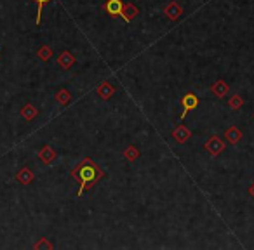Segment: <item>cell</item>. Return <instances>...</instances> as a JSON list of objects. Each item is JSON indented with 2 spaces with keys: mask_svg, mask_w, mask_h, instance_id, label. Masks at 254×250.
<instances>
[{
  "mask_svg": "<svg viewBox=\"0 0 254 250\" xmlns=\"http://www.w3.org/2000/svg\"><path fill=\"white\" fill-rule=\"evenodd\" d=\"M225 139L228 145H237V143L242 139V132H240L237 127H228L225 131Z\"/></svg>",
  "mask_w": 254,
  "mask_h": 250,
  "instance_id": "obj_9",
  "label": "cell"
},
{
  "mask_svg": "<svg viewBox=\"0 0 254 250\" xmlns=\"http://www.w3.org/2000/svg\"><path fill=\"white\" fill-rule=\"evenodd\" d=\"M98 96L99 99H103V101H108L110 98H112V94L115 92V85H112L110 82H103V84L98 85Z\"/></svg>",
  "mask_w": 254,
  "mask_h": 250,
  "instance_id": "obj_7",
  "label": "cell"
},
{
  "mask_svg": "<svg viewBox=\"0 0 254 250\" xmlns=\"http://www.w3.org/2000/svg\"><path fill=\"white\" fill-rule=\"evenodd\" d=\"M33 2H37V25H40V16H42V9L44 5L49 2V0H33Z\"/></svg>",
  "mask_w": 254,
  "mask_h": 250,
  "instance_id": "obj_17",
  "label": "cell"
},
{
  "mask_svg": "<svg viewBox=\"0 0 254 250\" xmlns=\"http://www.w3.org/2000/svg\"><path fill=\"white\" fill-rule=\"evenodd\" d=\"M124 155H126V158L129 160V162H134V160L139 156V150L136 148V146H129V148L126 150V153H124Z\"/></svg>",
  "mask_w": 254,
  "mask_h": 250,
  "instance_id": "obj_13",
  "label": "cell"
},
{
  "mask_svg": "<svg viewBox=\"0 0 254 250\" xmlns=\"http://www.w3.org/2000/svg\"><path fill=\"white\" fill-rule=\"evenodd\" d=\"M103 176H105V172H103V169L94 162V160L92 158L82 160V162L71 170V177H75V179L80 183V188H78V191H77V197L82 198L84 191L92 190V188L96 186V183H98Z\"/></svg>",
  "mask_w": 254,
  "mask_h": 250,
  "instance_id": "obj_1",
  "label": "cell"
},
{
  "mask_svg": "<svg viewBox=\"0 0 254 250\" xmlns=\"http://www.w3.org/2000/svg\"><path fill=\"white\" fill-rule=\"evenodd\" d=\"M242 104H244V99L240 98V96H233L232 99H228V106L232 109H239V108H242Z\"/></svg>",
  "mask_w": 254,
  "mask_h": 250,
  "instance_id": "obj_14",
  "label": "cell"
},
{
  "mask_svg": "<svg viewBox=\"0 0 254 250\" xmlns=\"http://www.w3.org/2000/svg\"><path fill=\"white\" fill-rule=\"evenodd\" d=\"M23 116H25L26 120H33L37 116V109L33 108V106H25V108H23Z\"/></svg>",
  "mask_w": 254,
  "mask_h": 250,
  "instance_id": "obj_15",
  "label": "cell"
},
{
  "mask_svg": "<svg viewBox=\"0 0 254 250\" xmlns=\"http://www.w3.org/2000/svg\"><path fill=\"white\" fill-rule=\"evenodd\" d=\"M249 195H251V197L254 198V183L251 184V188H249Z\"/></svg>",
  "mask_w": 254,
  "mask_h": 250,
  "instance_id": "obj_20",
  "label": "cell"
},
{
  "mask_svg": "<svg viewBox=\"0 0 254 250\" xmlns=\"http://www.w3.org/2000/svg\"><path fill=\"white\" fill-rule=\"evenodd\" d=\"M58 101H60L61 104H68V102H70V94H68V91H61L60 94H58Z\"/></svg>",
  "mask_w": 254,
  "mask_h": 250,
  "instance_id": "obj_18",
  "label": "cell"
},
{
  "mask_svg": "<svg viewBox=\"0 0 254 250\" xmlns=\"http://www.w3.org/2000/svg\"><path fill=\"white\" fill-rule=\"evenodd\" d=\"M124 4H126L124 0H106L105 4H103V9H105L112 18H120Z\"/></svg>",
  "mask_w": 254,
  "mask_h": 250,
  "instance_id": "obj_4",
  "label": "cell"
},
{
  "mask_svg": "<svg viewBox=\"0 0 254 250\" xmlns=\"http://www.w3.org/2000/svg\"><path fill=\"white\" fill-rule=\"evenodd\" d=\"M211 91H212V94L218 96V98H225V96H228L230 87H228V84H226V82L218 80V82H214V84H212Z\"/></svg>",
  "mask_w": 254,
  "mask_h": 250,
  "instance_id": "obj_10",
  "label": "cell"
},
{
  "mask_svg": "<svg viewBox=\"0 0 254 250\" xmlns=\"http://www.w3.org/2000/svg\"><path fill=\"white\" fill-rule=\"evenodd\" d=\"M181 104H183V113L180 115V118H187V115L191 111V109H195L198 106V98L193 94V92H187V94L181 98Z\"/></svg>",
  "mask_w": 254,
  "mask_h": 250,
  "instance_id": "obj_2",
  "label": "cell"
},
{
  "mask_svg": "<svg viewBox=\"0 0 254 250\" xmlns=\"http://www.w3.org/2000/svg\"><path fill=\"white\" fill-rule=\"evenodd\" d=\"M58 63H60L61 68H66V70H68V68L75 63V56L71 52H68V50H66V52H61L60 57H58Z\"/></svg>",
  "mask_w": 254,
  "mask_h": 250,
  "instance_id": "obj_11",
  "label": "cell"
},
{
  "mask_svg": "<svg viewBox=\"0 0 254 250\" xmlns=\"http://www.w3.org/2000/svg\"><path fill=\"white\" fill-rule=\"evenodd\" d=\"M138 14H139V9L136 7L134 4H124V9H122V14H120V18H122L126 23H131Z\"/></svg>",
  "mask_w": 254,
  "mask_h": 250,
  "instance_id": "obj_5",
  "label": "cell"
},
{
  "mask_svg": "<svg viewBox=\"0 0 254 250\" xmlns=\"http://www.w3.org/2000/svg\"><path fill=\"white\" fill-rule=\"evenodd\" d=\"M18 179H19V181H21V183H23V184H28V183H30V181H32V179H33V174H32V172H30V170H28V169H23V172H21V174H19V176H18Z\"/></svg>",
  "mask_w": 254,
  "mask_h": 250,
  "instance_id": "obj_16",
  "label": "cell"
},
{
  "mask_svg": "<svg viewBox=\"0 0 254 250\" xmlns=\"http://www.w3.org/2000/svg\"><path fill=\"white\" fill-rule=\"evenodd\" d=\"M173 138H174V141H176V143L183 145V143H187L188 139L191 138V132L188 131V129L185 127V125H178V127L173 131Z\"/></svg>",
  "mask_w": 254,
  "mask_h": 250,
  "instance_id": "obj_6",
  "label": "cell"
},
{
  "mask_svg": "<svg viewBox=\"0 0 254 250\" xmlns=\"http://www.w3.org/2000/svg\"><path fill=\"white\" fill-rule=\"evenodd\" d=\"M223 150H225V141H221L218 136H211V138L205 141V151H207L209 155L218 156Z\"/></svg>",
  "mask_w": 254,
  "mask_h": 250,
  "instance_id": "obj_3",
  "label": "cell"
},
{
  "mask_svg": "<svg viewBox=\"0 0 254 250\" xmlns=\"http://www.w3.org/2000/svg\"><path fill=\"white\" fill-rule=\"evenodd\" d=\"M40 160L46 163H51L56 160V153L53 151V148H49V146H46V148H42V151H40Z\"/></svg>",
  "mask_w": 254,
  "mask_h": 250,
  "instance_id": "obj_12",
  "label": "cell"
},
{
  "mask_svg": "<svg viewBox=\"0 0 254 250\" xmlns=\"http://www.w3.org/2000/svg\"><path fill=\"white\" fill-rule=\"evenodd\" d=\"M181 11H183V9H181L180 2H176V0H173V2L164 9V12H166V16L169 19H178L181 16Z\"/></svg>",
  "mask_w": 254,
  "mask_h": 250,
  "instance_id": "obj_8",
  "label": "cell"
},
{
  "mask_svg": "<svg viewBox=\"0 0 254 250\" xmlns=\"http://www.w3.org/2000/svg\"><path fill=\"white\" fill-rule=\"evenodd\" d=\"M39 56L42 57V61H47L51 57V49H47V47H42V49L39 50Z\"/></svg>",
  "mask_w": 254,
  "mask_h": 250,
  "instance_id": "obj_19",
  "label": "cell"
}]
</instances>
